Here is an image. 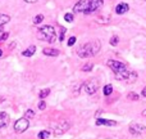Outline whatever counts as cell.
I'll return each mask as SVG.
<instances>
[{
  "mask_svg": "<svg viewBox=\"0 0 146 139\" xmlns=\"http://www.w3.org/2000/svg\"><path fill=\"white\" fill-rule=\"evenodd\" d=\"M101 49V44L99 40H92L90 43L82 44L81 46L77 48V56L80 58H90V57H94L100 52Z\"/></svg>",
  "mask_w": 146,
  "mask_h": 139,
  "instance_id": "7a4b0ae2",
  "label": "cell"
},
{
  "mask_svg": "<svg viewBox=\"0 0 146 139\" xmlns=\"http://www.w3.org/2000/svg\"><path fill=\"white\" fill-rule=\"evenodd\" d=\"M64 19H66L67 22H73V14L72 13H66V14H64Z\"/></svg>",
  "mask_w": 146,
  "mask_h": 139,
  "instance_id": "cb8c5ba5",
  "label": "cell"
},
{
  "mask_svg": "<svg viewBox=\"0 0 146 139\" xmlns=\"http://www.w3.org/2000/svg\"><path fill=\"white\" fill-rule=\"evenodd\" d=\"M129 9V5L127 4V3H121V4H118L115 7V13L117 14H124V13H127Z\"/></svg>",
  "mask_w": 146,
  "mask_h": 139,
  "instance_id": "9c48e42d",
  "label": "cell"
},
{
  "mask_svg": "<svg viewBox=\"0 0 146 139\" xmlns=\"http://www.w3.org/2000/svg\"><path fill=\"white\" fill-rule=\"evenodd\" d=\"M66 28L64 27H60V34H59V41H63L64 40V34H66Z\"/></svg>",
  "mask_w": 146,
  "mask_h": 139,
  "instance_id": "484cf974",
  "label": "cell"
},
{
  "mask_svg": "<svg viewBox=\"0 0 146 139\" xmlns=\"http://www.w3.org/2000/svg\"><path fill=\"white\" fill-rule=\"evenodd\" d=\"M109 43H110V45H111V46H115L117 44L119 43V38H118L117 35H113V36L110 38V41H109Z\"/></svg>",
  "mask_w": 146,
  "mask_h": 139,
  "instance_id": "44dd1931",
  "label": "cell"
},
{
  "mask_svg": "<svg viewBox=\"0 0 146 139\" xmlns=\"http://www.w3.org/2000/svg\"><path fill=\"white\" fill-rule=\"evenodd\" d=\"M28 128H30V121H28L26 117H22V119L17 120V121L14 122V132L17 133V134L25 133Z\"/></svg>",
  "mask_w": 146,
  "mask_h": 139,
  "instance_id": "52a82bcc",
  "label": "cell"
},
{
  "mask_svg": "<svg viewBox=\"0 0 146 139\" xmlns=\"http://www.w3.org/2000/svg\"><path fill=\"white\" fill-rule=\"evenodd\" d=\"M42 53L45 54V56H48V57H56V56L60 54V52H59L58 49H55V48H45L42 50Z\"/></svg>",
  "mask_w": 146,
  "mask_h": 139,
  "instance_id": "7c38bea8",
  "label": "cell"
},
{
  "mask_svg": "<svg viewBox=\"0 0 146 139\" xmlns=\"http://www.w3.org/2000/svg\"><path fill=\"white\" fill-rule=\"evenodd\" d=\"M76 41H77L76 36H71V38L68 39V46H73V45L76 44Z\"/></svg>",
  "mask_w": 146,
  "mask_h": 139,
  "instance_id": "d4e9b609",
  "label": "cell"
},
{
  "mask_svg": "<svg viewBox=\"0 0 146 139\" xmlns=\"http://www.w3.org/2000/svg\"><path fill=\"white\" fill-rule=\"evenodd\" d=\"M8 36H9V34H8V32L1 34V36H0V41H4V40H7V39H8Z\"/></svg>",
  "mask_w": 146,
  "mask_h": 139,
  "instance_id": "83f0119b",
  "label": "cell"
},
{
  "mask_svg": "<svg viewBox=\"0 0 146 139\" xmlns=\"http://www.w3.org/2000/svg\"><path fill=\"white\" fill-rule=\"evenodd\" d=\"M37 39L38 40H42V41H48V43H54V41L56 40L55 28L50 25L40 27L37 31Z\"/></svg>",
  "mask_w": 146,
  "mask_h": 139,
  "instance_id": "3957f363",
  "label": "cell"
},
{
  "mask_svg": "<svg viewBox=\"0 0 146 139\" xmlns=\"http://www.w3.org/2000/svg\"><path fill=\"white\" fill-rule=\"evenodd\" d=\"M36 52V46L35 45H30L27 49H25V50L22 52V56L23 57H32L33 54H35Z\"/></svg>",
  "mask_w": 146,
  "mask_h": 139,
  "instance_id": "5bb4252c",
  "label": "cell"
},
{
  "mask_svg": "<svg viewBox=\"0 0 146 139\" xmlns=\"http://www.w3.org/2000/svg\"><path fill=\"white\" fill-rule=\"evenodd\" d=\"M49 94H50V89H49V88L42 89V90H40V93H38V98H40V99H45Z\"/></svg>",
  "mask_w": 146,
  "mask_h": 139,
  "instance_id": "e0dca14e",
  "label": "cell"
},
{
  "mask_svg": "<svg viewBox=\"0 0 146 139\" xmlns=\"http://www.w3.org/2000/svg\"><path fill=\"white\" fill-rule=\"evenodd\" d=\"M127 98L128 99H131V101H139V94H136V93H128L127 94Z\"/></svg>",
  "mask_w": 146,
  "mask_h": 139,
  "instance_id": "603a6c76",
  "label": "cell"
},
{
  "mask_svg": "<svg viewBox=\"0 0 146 139\" xmlns=\"http://www.w3.org/2000/svg\"><path fill=\"white\" fill-rule=\"evenodd\" d=\"M142 116L146 117V109H144V111H142Z\"/></svg>",
  "mask_w": 146,
  "mask_h": 139,
  "instance_id": "4dcf8cb0",
  "label": "cell"
},
{
  "mask_svg": "<svg viewBox=\"0 0 146 139\" xmlns=\"http://www.w3.org/2000/svg\"><path fill=\"white\" fill-rule=\"evenodd\" d=\"M23 1L28 3V4H33V3H36V1H37V0H23Z\"/></svg>",
  "mask_w": 146,
  "mask_h": 139,
  "instance_id": "f1b7e54d",
  "label": "cell"
},
{
  "mask_svg": "<svg viewBox=\"0 0 146 139\" xmlns=\"http://www.w3.org/2000/svg\"><path fill=\"white\" fill-rule=\"evenodd\" d=\"M129 133L133 135H146V126L142 124H132L129 126Z\"/></svg>",
  "mask_w": 146,
  "mask_h": 139,
  "instance_id": "ba28073f",
  "label": "cell"
},
{
  "mask_svg": "<svg viewBox=\"0 0 146 139\" xmlns=\"http://www.w3.org/2000/svg\"><path fill=\"white\" fill-rule=\"evenodd\" d=\"M106 64H108L109 68L114 72L115 79L117 80H119V81L131 84V83H135V81L137 80V77H139V75H137L135 71L128 70L126 64L122 63V62H119V61L109 59V61L106 62Z\"/></svg>",
  "mask_w": 146,
  "mask_h": 139,
  "instance_id": "6da1fadb",
  "label": "cell"
},
{
  "mask_svg": "<svg viewBox=\"0 0 146 139\" xmlns=\"http://www.w3.org/2000/svg\"><path fill=\"white\" fill-rule=\"evenodd\" d=\"M9 124V115L7 112H0V129L5 128Z\"/></svg>",
  "mask_w": 146,
  "mask_h": 139,
  "instance_id": "8fae6325",
  "label": "cell"
},
{
  "mask_svg": "<svg viewBox=\"0 0 146 139\" xmlns=\"http://www.w3.org/2000/svg\"><path fill=\"white\" fill-rule=\"evenodd\" d=\"M92 67H94V64H92V63H86V64H83L82 68H81V70H82L83 72H88V71L92 70Z\"/></svg>",
  "mask_w": 146,
  "mask_h": 139,
  "instance_id": "7402d4cb",
  "label": "cell"
},
{
  "mask_svg": "<svg viewBox=\"0 0 146 139\" xmlns=\"http://www.w3.org/2000/svg\"><path fill=\"white\" fill-rule=\"evenodd\" d=\"M98 89H99V80H96V79H90L86 83H83V90L87 94H90V95L95 94L98 91Z\"/></svg>",
  "mask_w": 146,
  "mask_h": 139,
  "instance_id": "5b68a950",
  "label": "cell"
},
{
  "mask_svg": "<svg viewBox=\"0 0 146 139\" xmlns=\"http://www.w3.org/2000/svg\"><path fill=\"white\" fill-rule=\"evenodd\" d=\"M42 21H44V14H37L33 18V23H35V25H40Z\"/></svg>",
  "mask_w": 146,
  "mask_h": 139,
  "instance_id": "ffe728a7",
  "label": "cell"
},
{
  "mask_svg": "<svg viewBox=\"0 0 146 139\" xmlns=\"http://www.w3.org/2000/svg\"><path fill=\"white\" fill-rule=\"evenodd\" d=\"M96 125L101 126V125H105V126H115L117 122L111 121V120H105V119H98L96 120Z\"/></svg>",
  "mask_w": 146,
  "mask_h": 139,
  "instance_id": "4fadbf2b",
  "label": "cell"
},
{
  "mask_svg": "<svg viewBox=\"0 0 146 139\" xmlns=\"http://www.w3.org/2000/svg\"><path fill=\"white\" fill-rule=\"evenodd\" d=\"M1 57H3V50L0 49V58H1Z\"/></svg>",
  "mask_w": 146,
  "mask_h": 139,
  "instance_id": "1f68e13d",
  "label": "cell"
},
{
  "mask_svg": "<svg viewBox=\"0 0 146 139\" xmlns=\"http://www.w3.org/2000/svg\"><path fill=\"white\" fill-rule=\"evenodd\" d=\"M103 3H104V0H90V12L94 13L98 9H100Z\"/></svg>",
  "mask_w": 146,
  "mask_h": 139,
  "instance_id": "30bf717a",
  "label": "cell"
},
{
  "mask_svg": "<svg viewBox=\"0 0 146 139\" xmlns=\"http://www.w3.org/2000/svg\"><path fill=\"white\" fill-rule=\"evenodd\" d=\"M49 137H50V132H49V130H41L37 134L38 139H48Z\"/></svg>",
  "mask_w": 146,
  "mask_h": 139,
  "instance_id": "2e32d148",
  "label": "cell"
},
{
  "mask_svg": "<svg viewBox=\"0 0 146 139\" xmlns=\"http://www.w3.org/2000/svg\"><path fill=\"white\" fill-rule=\"evenodd\" d=\"M37 107H38V109H41V111H44V109L46 108V103L45 102L42 101V99H41L40 102H38V104H37Z\"/></svg>",
  "mask_w": 146,
  "mask_h": 139,
  "instance_id": "4316f807",
  "label": "cell"
},
{
  "mask_svg": "<svg viewBox=\"0 0 146 139\" xmlns=\"http://www.w3.org/2000/svg\"><path fill=\"white\" fill-rule=\"evenodd\" d=\"M73 12L74 13L91 14V12H90V0H80V1L73 7Z\"/></svg>",
  "mask_w": 146,
  "mask_h": 139,
  "instance_id": "8992f818",
  "label": "cell"
},
{
  "mask_svg": "<svg viewBox=\"0 0 146 139\" xmlns=\"http://www.w3.org/2000/svg\"><path fill=\"white\" fill-rule=\"evenodd\" d=\"M142 95H144L145 98H146V88H144V89H142Z\"/></svg>",
  "mask_w": 146,
  "mask_h": 139,
  "instance_id": "f546056e",
  "label": "cell"
},
{
  "mask_svg": "<svg viewBox=\"0 0 146 139\" xmlns=\"http://www.w3.org/2000/svg\"><path fill=\"white\" fill-rule=\"evenodd\" d=\"M71 128V122L67 120H59L55 125L53 126L54 135H63L64 133H67Z\"/></svg>",
  "mask_w": 146,
  "mask_h": 139,
  "instance_id": "277c9868",
  "label": "cell"
},
{
  "mask_svg": "<svg viewBox=\"0 0 146 139\" xmlns=\"http://www.w3.org/2000/svg\"><path fill=\"white\" fill-rule=\"evenodd\" d=\"M23 117H26L27 120H31V119H33L35 117V112L32 111V109H27V111L25 112V116Z\"/></svg>",
  "mask_w": 146,
  "mask_h": 139,
  "instance_id": "d6986e66",
  "label": "cell"
},
{
  "mask_svg": "<svg viewBox=\"0 0 146 139\" xmlns=\"http://www.w3.org/2000/svg\"><path fill=\"white\" fill-rule=\"evenodd\" d=\"M9 21H10V15L4 14V13H0V26L7 25Z\"/></svg>",
  "mask_w": 146,
  "mask_h": 139,
  "instance_id": "9a60e30c",
  "label": "cell"
},
{
  "mask_svg": "<svg viewBox=\"0 0 146 139\" xmlns=\"http://www.w3.org/2000/svg\"><path fill=\"white\" fill-rule=\"evenodd\" d=\"M103 91H104V95L109 97V95H110L111 93H113V86H111L110 84H108V85H105V86H104Z\"/></svg>",
  "mask_w": 146,
  "mask_h": 139,
  "instance_id": "ac0fdd59",
  "label": "cell"
}]
</instances>
